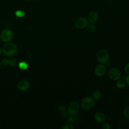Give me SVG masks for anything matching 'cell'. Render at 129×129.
Instances as JSON below:
<instances>
[{"label": "cell", "mask_w": 129, "mask_h": 129, "mask_svg": "<svg viewBox=\"0 0 129 129\" xmlns=\"http://www.w3.org/2000/svg\"><path fill=\"white\" fill-rule=\"evenodd\" d=\"M3 53L8 56H10L16 54L18 50V47L16 44L13 42L6 43L3 47Z\"/></svg>", "instance_id": "1"}, {"label": "cell", "mask_w": 129, "mask_h": 129, "mask_svg": "<svg viewBox=\"0 0 129 129\" xmlns=\"http://www.w3.org/2000/svg\"><path fill=\"white\" fill-rule=\"evenodd\" d=\"M95 100L90 96L84 97L80 103L81 107L84 110H89L95 106Z\"/></svg>", "instance_id": "2"}, {"label": "cell", "mask_w": 129, "mask_h": 129, "mask_svg": "<svg viewBox=\"0 0 129 129\" xmlns=\"http://www.w3.org/2000/svg\"><path fill=\"white\" fill-rule=\"evenodd\" d=\"M96 59L100 63L104 64L108 61L109 54L108 51L105 49H101L98 51L96 54Z\"/></svg>", "instance_id": "3"}, {"label": "cell", "mask_w": 129, "mask_h": 129, "mask_svg": "<svg viewBox=\"0 0 129 129\" xmlns=\"http://www.w3.org/2000/svg\"><path fill=\"white\" fill-rule=\"evenodd\" d=\"M89 23H90L86 17H80L75 20L74 22V26L76 29L81 30L86 28Z\"/></svg>", "instance_id": "4"}, {"label": "cell", "mask_w": 129, "mask_h": 129, "mask_svg": "<svg viewBox=\"0 0 129 129\" xmlns=\"http://www.w3.org/2000/svg\"><path fill=\"white\" fill-rule=\"evenodd\" d=\"M80 105L77 101H72L69 105L67 108V112L70 115L75 116L77 115L79 111Z\"/></svg>", "instance_id": "5"}, {"label": "cell", "mask_w": 129, "mask_h": 129, "mask_svg": "<svg viewBox=\"0 0 129 129\" xmlns=\"http://www.w3.org/2000/svg\"><path fill=\"white\" fill-rule=\"evenodd\" d=\"M108 76L110 80L116 81L121 78V73L119 69L117 68H112L108 71Z\"/></svg>", "instance_id": "6"}, {"label": "cell", "mask_w": 129, "mask_h": 129, "mask_svg": "<svg viewBox=\"0 0 129 129\" xmlns=\"http://www.w3.org/2000/svg\"><path fill=\"white\" fill-rule=\"evenodd\" d=\"M0 38L4 42H9L13 38V33L11 30L5 29L1 32L0 34Z\"/></svg>", "instance_id": "7"}, {"label": "cell", "mask_w": 129, "mask_h": 129, "mask_svg": "<svg viewBox=\"0 0 129 129\" xmlns=\"http://www.w3.org/2000/svg\"><path fill=\"white\" fill-rule=\"evenodd\" d=\"M106 72V67L104 64L100 63L97 64L94 69V73L96 76L102 77L105 75Z\"/></svg>", "instance_id": "8"}, {"label": "cell", "mask_w": 129, "mask_h": 129, "mask_svg": "<svg viewBox=\"0 0 129 129\" xmlns=\"http://www.w3.org/2000/svg\"><path fill=\"white\" fill-rule=\"evenodd\" d=\"M88 20L90 23H95L99 19V14L97 11L92 10L90 12L88 16Z\"/></svg>", "instance_id": "9"}, {"label": "cell", "mask_w": 129, "mask_h": 129, "mask_svg": "<svg viewBox=\"0 0 129 129\" xmlns=\"http://www.w3.org/2000/svg\"><path fill=\"white\" fill-rule=\"evenodd\" d=\"M94 119L95 121L99 123H102L106 120V115L102 111H97L94 114Z\"/></svg>", "instance_id": "10"}, {"label": "cell", "mask_w": 129, "mask_h": 129, "mask_svg": "<svg viewBox=\"0 0 129 129\" xmlns=\"http://www.w3.org/2000/svg\"><path fill=\"white\" fill-rule=\"evenodd\" d=\"M29 87L30 83L27 80L21 81L17 84V88L21 91H24L28 90Z\"/></svg>", "instance_id": "11"}, {"label": "cell", "mask_w": 129, "mask_h": 129, "mask_svg": "<svg viewBox=\"0 0 129 129\" xmlns=\"http://www.w3.org/2000/svg\"><path fill=\"white\" fill-rule=\"evenodd\" d=\"M126 85V83L125 79L120 78L116 81V87L119 89H124Z\"/></svg>", "instance_id": "12"}, {"label": "cell", "mask_w": 129, "mask_h": 129, "mask_svg": "<svg viewBox=\"0 0 129 129\" xmlns=\"http://www.w3.org/2000/svg\"><path fill=\"white\" fill-rule=\"evenodd\" d=\"M102 96V94L100 90L96 89L95 90L92 94V97L95 100H98L100 99Z\"/></svg>", "instance_id": "13"}, {"label": "cell", "mask_w": 129, "mask_h": 129, "mask_svg": "<svg viewBox=\"0 0 129 129\" xmlns=\"http://www.w3.org/2000/svg\"><path fill=\"white\" fill-rule=\"evenodd\" d=\"M86 28L88 31L90 33H93L96 30V27L93 23H89Z\"/></svg>", "instance_id": "14"}, {"label": "cell", "mask_w": 129, "mask_h": 129, "mask_svg": "<svg viewBox=\"0 0 129 129\" xmlns=\"http://www.w3.org/2000/svg\"><path fill=\"white\" fill-rule=\"evenodd\" d=\"M15 15L18 18H23L25 16V13L22 10H18L15 12Z\"/></svg>", "instance_id": "15"}, {"label": "cell", "mask_w": 129, "mask_h": 129, "mask_svg": "<svg viewBox=\"0 0 129 129\" xmlns=\"http://www.w3.org/2000/svg\"><path fill=\"white\" fill-rule=\"evenodd\" d=\"M19 67L20 69L21 70H26L28 68V65L27 64V63L25 61H21L19 63Z\"/></svg>", "instance_id": "16"}, {"label": "cell", "mask_w": 129, "mask_h": 129, "mask_svg": "<svg viewBox=\"0 0 129 129\" xmlns=\"http://www.w3.org/2000/svg\"><path fill=\"white\" fill-rule=\"evenodd\" d=\"M9 64L12 67H14L17 64V59L15 58H10L9 59Z\"/></svg>", "instance_id": "17"}, {"label": "cell", "mask_w": 129, "mask_h": 129, "mask_svg": "<svg viewBox=\"0 0 129 129\" xmlns=\"http://www.w3.org/2000/svg\"><path fill=\"white\" fill-rule=\"evenodd\" d=\"M123 114L125 118L129 119V106L126 107L124 109L123 111Z\"/></svg>", "instance_id": "18"}, {"label": "cell", "mask_w": 129, "mask_h": 129, "mask_svg": "<svg viewBox=\"0 0 129 129\" xmlns=\"http://www.w3.org/2000/svg\"><path fill=\"white\" fill-rule=\"evenodd\" d=\"M66 122L68 123H73L75 122V118L74 116H72V115H70V116H68L66 118Z\"/></svg>", "instance_id": "19"}, {"label": "cell", "mask_w": 129, "mask_h": 129, "mask_svg": "<svg viewBox=\"0 0 129 129\" xmlns=\"http://www.w3.org/2000/svg\"><path fill=\"white\" fill-rule=\"evenodd\" d=\"M58 110L61 113H63V112L67 111V108L66 106H64L63 105H60L59 106V107L58 108Z\"/></svg>", "instance_id": "20"}, {"label": "cell", "mask_w": 129, "mask_h": 129, "mask_svg": "<svg viewBox=\"0 0 129 129\" xmlns=\"http://www.w3.org/2000/svg\"><path fill=\"white\" fill-rule=\"evenodd\" d=\"M102 127L103 129H110L111 128V126L109 123L104 121L102 123Z\"/></svg>", "instance_id": "21"}, {"label": "cell", "mask_w": 129, "mask_h": 129, "mask_svg": "<svg viewBox=\"0 0 129 129\" xmlns=\"http://www.w3.org/2000/svg\"><path fill=\"white\" fill-rule=\"evenodd\" d=\"M62 128L63 129H74V127L73 126V125L72 124L67 123L64 124L63 126L62 127Z\"/></svg>", "instance_id": "22"}, {"label": "cell", "mask_w": 129, "mask_h": 129, "mask_svg": "<svg viewBox=\"0 0 129 129\" xmlns=\"http://www.w3.org/2000/svg\"><path fill=\"white\" fill-rule=\"evenodd\" d=\"M124 72L125 73L127 74V75H129V62L127 63L125 67H124Z\"/></svg>", "instance_id": "23"}, {"label": "cell", "mask_w": 129, "mask_h": 129, "mask_svg": "<svg viewBox=\"0 0 129 129\" xmlns=\"http://www.w3.org/2000/svg\"><path fill=\"white\" fill-rule=\"evenodd\" d=\"M2 63L4 66H7L9 64V59L7 58H4L2 61Z\"/></svg>", "instance_id": "24"}, {"label": "cell", "mask_w": 129, "mask_h": 129, "mask_svg": "<svg viewBox=\"0 0 129 129\" xmlns=\"http://www.w3.org/2000/svg\"><path fill=\"white\" fill-rule=\"evenodd\" d=\"M69 115V114L67 111L63 112V113H61V116L63 118H66Z\"/></svg>", "instance_id": "25"}, {"label": "cell", "mask_w": 129, "mask_h": 129, "mask_svg": "<svg viewBox=\"0 0 129 129\" xmlns=\"http://www.w3.org/2000/svg\"><path fill=\"white\" fill-rule=\"evenodd\" d=\"M125 80L126 85H127L129 86V75H128L127 76H126V77L125 78Z\"/></svg>", "instance_id": "26"}, {"label": "cell", "mask_w": 129, "mask_h": 129, "mask_svg": "<svg viewBox=\"0 0 129 129\" xmlns=\"http://www.w3.org/2000/svg\"><path fill=\"white\" fill-rule=\"evenodd\" d=\"M3 52V49L0 47V54Z\"/></svg>", "instance_id": "27"}, {"label": "cell", "mask_w": 129, "mask_h": 129, "mask_svg": "<svg viewBox=\"0 0 129 129\" xmlns=\"http://www.w3.org/2000/svg\"><path fill=\"white\" fill-rule=\"evenodd\" d=\"M1 62L0 61V67H1Z\"/></svg>", "instance_id": "28"}, {"label": "cell", "mask_w": 129, "mask_h": 129, "mask_svg": "<svg viewBox=\"0 0 129 129\" xmlns=\"http://www.w3.org/2000/svg\"><path fill=\"white\" fill-rule=\"evenodd\" d=\"M35 1H38L39 0H35Z\"/></svg>", "instance_id": "29"}, {"label": "cell", "mask_w": 129, "mask_h": 129, "mask_svg": "<svg viewBox=\"0 0 129 129\" xmlns=\"http://www.w3.org/2000/svg\"><path fill=\"white\" fill-rule=\"evenodd\" d=\"M26 1H30V0H26Z\"/></svg>", "instance_id": "30"}]
</instances>
